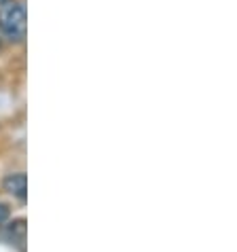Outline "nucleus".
I'll list each match as a JSON object with an SVG mask.
<instances>
[{
	"mask_svg": "<svg viewBox=\"0 0 237 252\" xmlns=\"http://www.w3.org/2000/svg\"><path fill=\"white\" fill-rule=\"evenodd\" d=\"M0 32L9 40H24L26 36V11L15 0L0 4Z\"/></svg>",
	"mask_w": 237,
	"mask_h": 252,
	"instance_id": "obj_1",
	"label": "nucleus"
},
{
	"mask_svg": "<svg viewBox=\"0 0 237 252\" xmlns=\"http://www.w3.org/2000/svg\"><path fill=\"white\" fill-rule=\"evenodd\" d=\"M4 191L13 195V197H17L19 201L26 199V191H28V178L24 172H17V174H9V176L4 178Z\"/></svg>",
	"mask_w": 237,
	"mask_h": 252,
	"instance_id": "obj_2",
	"label": "nucleus"
},
{
	"mask_svg": "<svg viewBox=\"0 0 237 252\" xmlns=\"http://www.w3.org/2000/svg\"><path fill=\"white\" fill-rule=\"evenodd\" d=\"M9 233H11V240L24 242V240H26V220H24V219L11 220V222H9Z\"/></svg>",
	"mask_w": 237,
	"mask_h": 252,
	"instance_id": "obj_3",
	"label": "nucleus"
}]
</instances>
